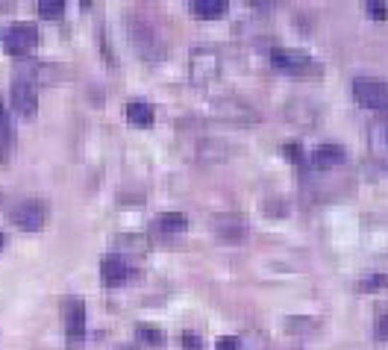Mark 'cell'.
<instances>
[{"mask_svg":"<svg viewBox=\"0 0 388 350\" xmlns=\"http://www.w3.org/2000/svg\"><path fill=\"white\" fill-rule=\"evenodd\" d=\"M127 35H130V45L135 47V53L147 62H159L165 60V38L159 35V30L153 27L147 18L139 15H130L127 18Z\"/></svg>","mask_w":388,"mask_h":350,"instance_id":"6da1fadb","label":"cell"},{"mask_svg":"<svg viewBox=\"0 0 388 350\" xmlns=\"http://www.w3.org/2000/svg\"><path fill=\"white\" fill-rule=\"evenodd\" d=\"M270 65L283 74H291L297 80H318L324 74V65L312 62V56L303 50H291V47H277L270 50Z\"/></svg>","mask_w":388,"mask_h":350,"instance_id":"7a4b0ae2","label":"cell"},{"mask_svg":"<svg viewBox=\"0 0 388 350\" xmlns=\"http://www.w3.org/2000/svg\"><path fill=\"white\" fill-rule=\"evenodd\" d=\"M215 115L227 124L236 127H256L262 121V115L253 103L241 101V97H224V101H215Z\"/></svg>","mask_w":388,"mask_h":350,"instance_id":"3957f363","label":"cell"},{"mask_svg":"<svg viewBox=\"0 0 388 350\" xmlns=\"http://www.w3.org/2000/svg\"><path fill=\"white\" fill-rule=\"evenodd\" d=\"M9 218L18 230H24V232H38L45 227L47 221V209L42 201H35V198H24V201H18L9 206Z\"/></svg>","mask_w":388,"mask_h":350,"instance_id":"277c9868","label":"cell"},{"mask_svg":"<svg viewBox=\"0 0 388 350\" xmlns=\"http://www.w3.org/2000/svg\"><path fill=\"white\" fill-rule=\"evenodd\" d=\"M188 74H191V83L198 86L212 83L221 74V56L209 47H194L188 56Z\"/></svg>","mask_w":388,"mask_h":350,"instance_id":"5b68a950","label":"cell"},{"mask_svg":"<svg viewBox=\"0 0 388 350\" xmlns=\"http://www.w3.org/2000/svg\"><path fill=\"white\" fill-rule=\"evenodd\" d=\"M35 45H38V30H35V24H15V27H9V33H6V38H4V47H6V53H12V56H27L30 50H35Z\"/></svg>","mask_w":388,"mask_h":350,"instance_id":"8992f818","label":"cell"},{"mask_svg":"<svg viewBox=\"0 0 388 350\" xmlns=\"http://www.w3.org/2000/svg\"><path fill=\"white\" fill-rule=\"evenodd\" d=\"M353 97L365 109H388V83L380 80H356Z\"/></svg>","mask_w":388,"mask_h":350,"instance_id":"52a82bcc","label":"cell"},{"mask_svg":"<svg viewBox=\"0 0 388 350\" xmlns=\"http://www.w3.org/2000/svg\"><path fill=\"white\" fill-rule=\"evenodd\" d=\"M65 336L71 344H80L86 339V303L80 298L65 300Z\"/></svg>","mask_w":388,"mask_h":350,"instance_id":"ba28073f","label":"cell"},{"mask_svg":"<svg viewBox=\"0 0 388 350\" xmlns=\"http://www.w3.org/2000/svg\"><path fill=\"white\" fill-rule=\"evenodd\" d=\"M9 101H12V109L21 115V118H33L38 112V94H35V86L24 83V80H15L12 89H9Z\"/></svg>","mask_w":388,"mask_h":350,"instance_id":"9c48e42d","label":"cell"},{"mask_svg":"<svg viewBox=\"0 0 388 350\" xmlns=\"http://www.w3.org/2000/svg\"><path fill=\"white\" fill-rule=\"evenodd\" d=\"M212 230H215V236L227 244H241L247 239V232H250L241 215H215Z\"/></svg>","mask_w":388,"mask_h":350,"instance_id":"30bf717a","label":"cell"},{"mask_svg":"<svg viewBox=\"0 0 388 350\" xmlns=\"http://www.w3.org/2000/svg\"><path fill=\"white\" fill-rule=\"evenodd\" d=\"M101 277H103V283H106L109 288H118V286L130 277V265L124 262V256L109 254V256H103V262H101Z\"/></svg>","mask_w":388,"mask_h":350,"instance_id":"8fae6325","label":"cell"},{"mask_svg":"<svg viewBox=\"0 0 388 350\" xmlns=\"http://www.w3.org/2000/svg\"><path fill=\"white\" fill-rule=\"evenodd\" d=\"M188 9L200 21H218V18L227 15V0H191Z\"/></svg>","mask_w":388,"mask_h":350,"instance_id":"7c38bea8","label":"cell"},{"mask_svg":"<svg viewBox=\"0 0 388 350\" xmlns=\"http://www.w3.org/2000/svg\"><path fill=\"white\" fill-rule=\"evenodd\" d=\"M344 159H347V153H344V147H338V145H321V147L315 150V157H312L315 168H321V171L336 168V165H341Z\"/></svg>","mask_w":388,"mask_h":350,"instance_id":"4fadbf2b","label":"cell"},{"mask_svg":"<svg viewBox=\"0 0 388 350\" xmlns=\"http://www.w3.org/2000/svg\"><path fill=\"white\" fill-rule=\"evenodd\" d=\"M227 157H229V150H227L224 142H218V139H200L198 142V159H203V162H224Z\"/></svg>","mask_w":388,"mask_h":350,"instance_id":"5bb4252c","label":"cell"},{"mask_svg":"<svg viewBox=\"0 0 388 350\" xmlns=\"http://www.w3.org/2000/svg\"><path fill=\"white\" fill-rule=\"evenodd\" d=\"M127 121H130L132 127H139V130L150 127V124H153V106L144 103V101H132V103H127Z\"/></svg>","mask_w":388,"mask_h":350,"instance_id":"9a60e30c","label":"cell"},{"mask_svg":"<svg viewBox=\"0 0 388 350\" xmlns=\"http://www.w3.org/2000/svg\"><path fill=\"white\" fill-rule=\"evenodd\" d=\"M159 230L168 232V236H177V232H186L188 230V218L183 215V212H165V215H159Z\"/></svg>","mask_w":388,"mask_h":350,"instance_id":"2e32d148","label":"cell"},{"mask_svg":"<svg viewBox=\"0 0 388 350\" xmlns=\"http://www.w3.org/2000/svg\"><path fill=\"white\" fill-rule=\"evenodd\" d=\"M135 336H139L144 344H150V347H162L165 344V333L156 324H135Z\"/></svg>","mask_w":388,"mask_h":350,"instance_id":"e0dca14e","label":"cell"},{"mask_svg":"<svg viewBox=\"0 0 388 350\" xmlns=\"http://www.w3.org/2000/svg\"><path fill=\"white\" fill-rule=\"evenodd\" d=\"M35 9H38V18H45V21H56V18L65 15V4H62V0H42Z\"/></svg>","mask_w":388,"mask_h":350,"instance_id":"ac0fdd59","label":"cell"},{"mask_svg":"<svg viewBox=\"0 0 388 350\" xmlns=\"http://www.w3.org/2000/svg\"><path fill=\"white\" fill-rule=\"evenodd\" d=\"M9 142H12V127H9V118H6L4 101H0V159H6V153H9Z\"/></svg>","mask_w":388,"mask_h":350,"instance_id":"d6986e66","label":"cell"},{"mask_svg":"<svg viewBox=\"0 0 388 350\" xmlns=\"http://www.w3.org/2000/svg\"><path fill=\"white\" fill-rule=\"evenodd\" d=\"M239 350H268V339L262 333H247L239 339Z\"/></svg>","mask_w":388,"mask_h":350,"instance_id":"ffe728a7","label":"cell"},{"mask_svg":"<svg viewBox=\"0 0 388 350\" xmlns=\"http://www.w3.org/2000/svg\"><path fill=\"white\" fill-rule=\"evenodd\" d=\"M118 247L121 250H132V254H144V250H147V239H142V236H121Z\"/></svg>","mask_w":388,"mask_h":350,"instance_id":"44dd1931","label":"cell"},{"mask_svg":"<svg viewBox=\"0 0 388 350\" xmlns=\"http://www.w3.org/2000/svg\"><path fill=\"white\" fill-rule=\"evenodd\" d=\"M180 341H183V350H203V339L198 333H191V329H186Z\"/></svg>","mask_w":388,"mask_h":350,"instance_id":"7402d4cb","label":"cell"},{"mask_svg":"<svg viewBox=\"0 0 388 350\" xmlns=\"http://www.w3.org/2000/svg\"><path fill=\"white\" fill-rule=\"evenodd\" d=\"M365 9H367L371 18H377V21H385V18H388V6L382 4V0H371V4H365Z\"/></svg>","mask_w":388,"mask_h":350,"instance_id":"603a6c76","label":"cell"},{"mask_svg":"<svg viewBox=\"0 0 388 350\" xmlns=\"http://www.w3.org/2000/svg\"><path fill=\"white\" fill-rule=\"evenodd\" d=\"M362 291H380V288H388V277H367L359 283Z\"/></svg>","mask_w":388,"mask_h":350,"instance_id":"cb8c5ba5","label":"cell"},{"mask_svg":"<svg viewBox=\"0 0 388 350\" xmlns=\"http://www.w3.org/2000/svg\"><path fill=\"white\" fill-rule=\"evenodd\" d=\"M374 329H377V339H380V341H388V312H382V315L377 318V327H374Z\"/></svg>","mask_w":388,"mask_h":350,"instance_id":"d4e9b609","label":"cell"},{"mask_svg":"<svg viewBox=\"0 0 388 350\" xmlns=\"http://www.w3.org/2000/svg\"><path fill=\"white\" fill-rule=\"evenodd\" d=\"M285 157L291 159V162H303V150H300V145H285Z\"/></svg>","mask_w":388,"mask_h":350,"instance_id":"484cf974","label":"cell"},{"mask_svg":"<svg viewBox=\"0 0 388 350\" xmlns=\"http://www.w3.org/2000/svg\"><path fill=\"white\" fill-rule=\"evenodd\" d=\"M215 350H239V339L236 336H224V339H218Z\"/></svg>","mask_w":388,"mask_h":350,"instance_id":"4316f807","label":"cell"},{"mask_svg":"<svg viewBox=\"0 0 388 350\" xmlns=\"http://www.w3.org/2000/svg\"><path fill=\"white\" fill-rule=\"evenodd\" d=\"M12 9V4H0V12H9Z\"/></svg>","mask_w":388,"mask_h":350,"instance_id":"83f0119b","label":"cell"},{"mask_svg":"<svg viewBox=\"0 0 388 350\" xmlns=\"http://www.w3.org/2000/svg\"><path fill=\"white\" fill-rule=\"evenodd\" d=\"M0 250H4V236H0Z\"/></svg>","mask_w":388,"mask_h":350,"instance_id":"f1b7e54d","label":"cell"},{"mask_svg":"<svg viewBox=\"0 0 388 350\" xmlns=\"http://www.w3.org/2000/svg\"><path fill=\"white\" fill-rule=\"evenodd\" d=\"M121 350H132V347H121Z\"/></svg>","mask_w":388,"mask_h":350,"instance_id":"f546056e","label":"cell"}]
</instances>
